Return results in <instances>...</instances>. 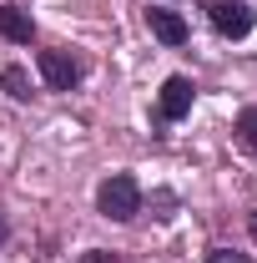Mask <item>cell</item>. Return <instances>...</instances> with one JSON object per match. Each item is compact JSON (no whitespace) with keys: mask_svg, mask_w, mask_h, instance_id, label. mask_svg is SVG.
Masks as SVG:
<instances>
[{"mask_svg":"<svg viewBox=\"0 0 257 263\" xmlns=\"http://www.w3.org/2000/svg\"><path fill=\"white\" fill-rule=\"evenodd\" d=\"M96 208H101V218H111V223H131V218L141 213V187H136V177L111 172L96 187Z\"/></svg>","mask_w":257,"mask_h":263,"instance_id":"6da1fadb","label":"cell"},{"mask_svg":"<svg viewBox=\"0 0 257 263\" xmlns=\"http://www.w3.org/2000/svg\"><path fill=\"white\" fill-rule=\"evenodd\" d=\"M192 97H197V86L187 76H166L161 81V97H157V117L161 122H182L192 111Z\"/></svg>","mask_w":257,"mask_h":263,"instance_id":"7a4b0ae2","label":"cell"},{"mask_svg":"<svg viewBox=\"0 0 257 263\" xmlns=\"http://www.w3.org/2000/svg\"><path fill=\"white\" fill-rule=\"evenodd\" d=\"M35 61H40V76H46L51 91H71V86L81 81V61H76L71 51H40Z\"/></svg>","mask_w":257,"mask_h":263,"instance_id":"3957f363","label":"cell"},{"mask_svg":"<svg viewBox=\"0 0 257 263\" xmlns=\"http://www.w3.org/2000/svg\"><path fill=\"white\" fill-rule=\"evenodd\" d=\"M212 26H217L227 41H242V35L252 31V10H247L242 0H217V5H212Z\"/></svg>","mask_w":257,"mask_h":263,"instance_id":"277c9868","label":"cell"},{"mask_svg":"<svg viewBox=\"0 0 257 263\" xmlns=\"http://www.w3.org/2000/svg\"><path fill=\"white\" fill-rule=\"evenodd\" d=\"M146 26H152V35H157L161 46H187V21L177 15V10H166V5H152L146 10Z\"/></svg>","mask_w":257,"mask_h":263,"instance_id":"5b68a950","label":"cell"},{"mask_svg":"<svg viewBox=\"0 0 257 263\" xmlns=\"http://www.w3.org/2000/svg\"><path fill=\"white\" fill-rule=\"evenodd\" d=\"M0 35H5V41H15V46H31L35 26H31V15H26L20 5H0Z\"/></svg>","mask_w":257,"mask_h":263,"instance_id":"8992f818","label":"cell"},{"mask_svg":"<svg viewBox=\"0 0 257 263\" xmlns=\"http://www.w3.org/2000/svg\"><path fill=\"white\" fill-rule=\"evenodd\" d=\"M0 86H5L15 101H31L35 97V91H31V76H26L20 66H5V71H0Z\"/></svg>","mask_w":257,"mask_h":263,"instance_id":"52a82bcc","label":"cell"},{"mask_svg":"<svg viewBox=\"0 0 257 263\" xmlns=\"http://www.w3.org/2000/svg\"><path fill=\"white\" fill-rule=\"evenodd\" d=\"M237 142L257 157V106H242V117H237Z\"/></svg>","mask_w":257,"mask_h":263,"instance_id":"ba28073f","label":"cell"},{"mask_svg":"<svg viewBox=\"0 0 257 263\" xmlns=\"http://www.w3.org/2000/svg\"><path fill=\"white\" fill-rule=\"evenodd\" d=\"M207 263H252V258H242L232 248H207Z\"/></svg>","mask_w":257,"mask_h":263,"instance_id":"9c48e42d","label":"cell"},{"mask_svg":"<svg viewBox=\"0 0 257 263\" xmlns=\"http://www.w3.org/2000/svg\"><path fill=\"white\" fill-rule=\"evenodd\" d=\"M76 263H116V253H106V248H91V253H81Z\"/></svg>","mask_w":257,"mask_h":263,"instance_id":"30bf717a","label":"cell"},{"mask_svg":"<svg viewBox=\"0 0 257 263\" xmlns=\"http://www.w3.org/2000/svg\"><path fill=\"white\" fill-rule=\"evenodd\" d=\"M5 233H10V228H5V213H0V243H5Z\"/></svg>","mask_w":257,"mask_h":263,"instance_id":"8fae6325","label":"cell"}]
</instances>
